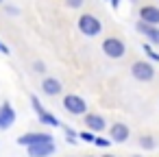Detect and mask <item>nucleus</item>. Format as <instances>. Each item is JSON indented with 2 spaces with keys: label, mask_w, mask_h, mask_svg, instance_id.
<instances>
[{
  "label": "nucleus",
  "mask_w": 159,
  "mask_h": 157,
  "mask_svg": "<svg viewBox=\"0 0 159 157\" xmlns=\"http://www.w3.org/2000/svg\"><path fill=\"white\" fill-rule=\"evenodd\" d=\"M79 31H81L83 35H87V37H96V35H100L102 24H100V20H98L96 16L83 13V16L79 18Z\"/></svg>",
  "instance_id": "nucleus-1"
},
{
  "label": "nucleus",
  "mask_w": 159,
  "mask_h": 157,
  "mask_svg": "<svg viewBox=\"0 0 159 157\" xmlns=\"http://www.w3.org/2000/svg\"><path fill=\"white\" fill-rule=\"evenodd\" d=\"M63 107H66V111L72 113V116H83V113H87V103H85L81 96H76V94L63 96Z\"/></svg>",
  "instance_id": "nucleus-2"
},
{
  "label": "nucleus",
  "mask_w": 159,
  "mask_h": 157,
  "mask_svg": "<svg viewBox=\"0 0 159 157\" xmlns=\"http://www.w3.org/2000/svg\"><path fill=\"white\" fill-rule=\"evenodd\" d=\"M102 50H105V55H107L109 59H120V57H124V53H126L124 42L118 39V37H107V39L102 42Z\"/></svg>",
  "instance_id": "nucleus-3"
},
{
  "label": "nucleus",
  "mask_w": 159,
  "mask_h": 157,
  "mask_svg": "<svg viewBox=\"0 0 159 157\" xmlns=\"http://www.w3.org/2000/svg\"><path fill=\"white\" fill-rule=\"evenodd\" d=\"M131 74H133V79H137V81H152L155 68H152V63H148V61H135V63L131 66Z\"/></svg>",
  "instance_id": "nucleus-4"
},
{
  "label": "nucleus",
  "mask_w": 159,
  "mask_h": 157,
  "mask_svg": "<svg viewBox=\"0 0 159 157\" xmlns=\"http://www.w3.org/2000/svg\"><path fill=\"white\" fill-rule=\"evenodd\" d=\"M46 142H55V137L50 133H24L18 137V144L20 146H35V144H46Z\"/></svg>",
  "instance_id": "nucleus-5"
},
{
  "label": "nucleus",
  "mask_w": 159,
  "mask_h": 157,
  "mask_svg": "<svg viewBox=\"0 0 159 157\" xmlns=\"http://www.w3.org/2000/svg\"><path fill=\"white\" fill-rule=\"evenodd\" d=\"M139 22L148 24V26H157L159 24V7L152 5H144L139 9Z\"/></svg>",
  "instance_id": "nucleus-6"
},
{
  "label": "nucleus",
  "mask_w": 159,
  "mask_h": 157,
  "mask_svg": "<svg viewBox=\"0 0 159 157\" xmlns=\"http://www.w3.org/2000/svg\"><path fill=\"white\" fill-rule=\"evenodd\" d=\"M29 157H50L55 155L57 150V144L55 142H46V144H35V146H29Z\"/></svg>",
  "instance_id": "nucleus-7"
},
{
  "label": "nucleus",
  "mask_w": 159,
  "mask_h": 157,
  "mask_svg": "<svg viewBox=\"0 0 159 157\" xmlns=\"http://www.w3.org/2000/svg\"><path fill=\"white\" fill-rule=\"evenodd\" d=\"M109 135H111V142H126L129 140V135H131V131H129V127L124 124V122H113L111 124V129H109Z\"/></svg>",
  "instance_id": "nucleus-8"
},
{
  "label": "nucleus",
  "mask_w": 159,
  "mask_h": 157,
  "mask_svg": "<svg viewBox=\"0 0 159 157\" xmlns=\"http://www.w3.org/2000/svg\"><path fill=\"white\" fill-rule=\"evenodd\" d=\"M16 122V111H13V107L9 105V103H2L0 105V129H9L11 124Z\"/></svg>",
  "instance_id": "nucleus-9"
},
{
  "label": "nucleus",
  "mask_w": 159,
  "mask_h": 157,
  "mask_svg": "<svg viewBox=\"0 0 159 157\" xmlns=\"http://www.w3.org/2000/svg\"><path fill=\"white\" fill-rule=\"evenodd\" d=\"M85 124H87L89 133H100V131H105V129H107L105 118H102V116H98V113H87V116H85Z\"/></svg>",
  "instance_id": "nucleus-10"
},
{
  "label": "nucleus",
  "mask_w": 159,
  "mask_h": 157,
  "mask_svg": "<svg viewBox=\"0 0 159 157\" xmlns=\"http://www.w3.org/2000/svg\"><path fill=\"white\" fill-rule=\"evenodd\" d=\"M137 31H139L142 35H146V39H148L150 44H157V46H159V29H157V26H148V24H144V22H137Z\"/></svg>",
  "instance_id": "nucleus-11"
},
{
  "label": "nucleus",
  "mask_w": 159,
  "mask_h": 157,
  "mask_svg": "<svg viewBox=\"0 0 159 157\" xmlns=\"http://www.w3.org/2000/svg\"><path fill=\"white\" fill-rule=\"evenodd\" d=\"M42 92H44L46 96H57V94H61V83H59L57 79L48 76V79H44V83H42Z\"/></svg>",
  "instance_id": "nucleus-12"
},
{
  "label": "nucleus",
  "mask_w": 159,
  "mask_h": 157,
  "mask_svg": "<svg viewBox=\"0 0 159 157\" xmlns=\"http://www.w3.org/2000/svg\"><path fill=\"white\" fill-rule=\"evenodd\" d=\"M37 116H39V122H44V124H48V127H59V124H61L59 118L52 116V113H48V111H42V113H37Z\"/></svg>",
  "instance_id": "nucleus-13"
},
{
  "label": "nucleus",
  "mask_w": 159,
  "mask_h": 157,
  "mask_svg": "<svg viewBox=\"0 0 159 157\" xmlns=\"http://www.w3.org/2000/svg\"><path fill=\"white\" fill-rule=\"evenodd\" d=\"M139 144L146 148V150H150V148H155V140L150 137V135H142L139 137Z\"/></svg>",
  "instance_id": "nucleus-14"
},
{
  "label": "nucleus",
  "mask_w": 159,
  "mask_h": 157,
  "mask_svg": "<svg viewBox=\"0 0 159 157\" xmlns=\"http://www.w3.org/2000/svg\"><path fill=\"white\" fill-rule=\"evenodd\" d=\"M142 48H144V53L148 55V59H152V61H159V53H155V50L150 48V44H144Z\"/></svg>",
  "instance_id": "nucleus-15"
},
{
  "label": "nucleus",
  "mask_w": 159,
  "mask_h": 157,
  "mask_svg": "<svg viewBox=\"0 0 159 157\" xmlns=\"http://www.w3.org/2000/svg\"><path fill=\"white\" fill-rule=\"evenodd\" d=\"M31 105H33L35 113H42V111H46V109L42 107V103H39V98H37V96H31Z\"/></svg>",
  "instance_id": "nucleus-16"
},
{
  "label": "nucleus",
  "mask_w": 159,
  "mask_h": 157,
  "mask_svg": "<svg viewBox=\"0 0 159 157\" xmlns=\"http://www.w3.org/2000/svg\"><path fill=\"white\" fill-rule=\"evenodd\" d=\"M76 137H79V133H76V131H72V129H68V127H66V140H68V142H70V144H74V142H76Z\"/></svg>",
  "instance_id": "nucleus-17"
},
{
  "label": "nucleus",
  "mask_w": 159,
  "mask_h": 157,
  "mask_svg": "<svg viewBox=\"0 0 159 157\" xmlns=\"http://www.w3.org/2000/svg\"><path fill=\"white\" fill-rule=\"evenodd\" d=\"M94 144H96V146H100V148H109L111 140H107V137H94Z\"/></svg>",
  "instance_id": "nucleus-18"
},
{
  "label": "nucleus",
  "mask_w": 159,
  "mask_h": 157,
  "mask_svg": "<svg viewBox=\"0 0 159 157\" xmlns=\"http://www.w3.org/2000/svg\"><path fill=\"white\" fill-rule=\"evenodd\" d=\"M79 137H81V140H85V142H92V144H94V137H96V135H94V133H89V131H83V133H79Z\"/></svg>",
  "instance_id": "nucleus-19"
},
{
  "label": "nucleus",
  "mask_w": 159,
  "mask_h": 157,
  "mask_svg": "<svg viewBox=\"0 0 159 157\" xmlns=\"http://www.w3.org/2000/svg\"><path fill=\"white\" fill-rule=\"evenodd\" d=\"M83 5V0H68V7H74V9H79Z\"/></svg>",
  "instance_id": "nucleus-20"
},
{
  "label": "nucleus",
  "mask_w": 159,
  "mask_h": 157,
  "mask_svg": "<svg viewBox=\"0 0 159 157\" xmlns=\"http://www.w3.org/2000/svg\"><path fill=\"white\" fill-rule=\"evenodd\" d=\"M35 70H37V72H46V70H44V63H39V61H35Z\"/></svg>",
  "instance_id": "nucleus-21"
},
{
  "label": "nucleus",
  "mask_w": 159,
  "mask_h": 157,
  "mask_svg": "<svg viewBox=\"0 0 159 157\" xmlns=\"http://www.w3.org/2000/svg\"><path fill=\"white\" fill-rule=\"evenodd\" d=\"M0 50H2V53H5V55H9V48H7V46H5V44H0Z\"/></svg>",
  "instance_id": "nucleus-22"
},
{
  "label": "nucleus",
  "mask_w": 159,
  "mask_h": 157,
  "mask_svg": "<svg viewBox=\"0 0 159 157\" xmlns=\"http://www.w3.org/2000/svg\"><path fill=\"white\" fill-rule=\"evenodd\" d=\"M118 5H120V0H111V7L113 9H118Z\"/></svg>",
  "instance_id": "nucleus-23"
},
{
  "label": "nucleus",
  "mask_w": 159,
  "mask_h": 157,
  "mask_svg": "<svg viewBox=\"0 0 159 157\" xmlns=\"http://www.w3.org/2000/svg\"><path fill=\"white\" fill-rule=\"evenodd\" d=\"M133 157H142V155H133Z\"/></svg>",
  "instance_id": "nucleus-24"
},
{
  "label": "nucleus",
  "mask_w": 159,
  "mask_h": 157,
  "mask_svg": "<svg viewBox=\"0 0 159 157\" xmlns=\"http://www.w3.org/2000/svg\"><path fill=\"white\" fill-rule=\"evenodd\" d=\"M105 157H113V155H105Z\"/></svg>",
  "instance_id": "nucleus-25"
},
{
  "label": "nucleus",
  "mask_w": 159,
  "mask_h": 157,
  "mask_svg": "<svg viewBox=\"0 0 159 157\" xmlns=\"http://www.w3.org/2000/svg\"><path fill=\"white\" fill-rule=\"evenodd\" d=\"M2 2H5V0H0V5H2Z\"/></svg>",
  "instance_id": "nucleus-26"
},
{
  "label": "nucleus",
  "mask_w": 159,
  "mask_h": 157,
  "mask_svg": "<svg viewBox=\"0 0 159 157\" xmlns=\"http://www.w3.org/2000/svg\"><path fill=\"white\" fill-rule=\"evenodd\" d=\"M89 157H92V155H89Z\"/></svg>",
  "instance_id": "nucleus-27"
}]
</instances>
